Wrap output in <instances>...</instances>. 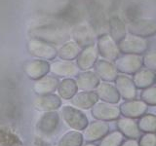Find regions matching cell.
<instances>
[{
  "label": "cell",
  "mask_w": 156,
  "mask_h": 146,
  "mask_svg": "<svg viewBox=\"0 0 156 146\" xmlns=\"http://www.w3.org/2000/svg\"><path fill=\"white\" fill-rule=\"evenodd\" d=\"M114 82L116 89L122 99L125 100L136 99L138 89H136L133 79L127 77L126 75H118Z\"/></svg>",
  "instance_id": "obj_12"
},
{
  "label": "cell",
  "mask_w": 156,
  "mask_h": 146,
  "mask_svg": "<svg viewBox=\"0 0 156 146\" xmlns=\"http://www.w3.org/2000/svg\"><path fill=\"white\" fill-rule=\"evenodd\" d=\"M95 92L99 99L111 104L118 103L121 97L116 87L108 82L100 83V85L96 88Z\"/></svg>",
  "instance_id": "obj_15"
},
{
  "label": "cell",
  "mask_w": 156,
  "mask_h": 146,
  "mask_svg": "<svg viewBox=\"0 0 156 146\" xmlns=\"http://www.w3.org/2000/svg\"><path fill=\"white\" fill-rule=\"evenodd\" d=\"M71 35L73 41L76 42L82 49L95 45L96 40L98 39L96 37L94 28L88 23H82L79 26H76L72 29Z\"/></svg>",
  "instance_id": "obj_7"
},
{
  "label": "cell",
  "mask_w": 156,
  "mask_h": 146,
  "mask_svg": "<svg viewBox=\"0 0 156 146\" xmlns=\"http://www.w3.org/2000/svg\"><path fill=\"white\" fill-rule=\"evenodd\" d=\"M62 115L66 123L76 130H84L88 125L87 116L79 109L72 106H65L62 108Z\"/></svg>",
  "instance_id": "obj_5"
},
{
  "label": "cell",
  "mask_w": 156,
  "mask_h": 146,
  "mask_svg": "<svg viewBox=\"0 0 156 146\" xmlns=\"http://www.w3.org/2000/svg\"><path fill=\"white\" fill-rule=\"evenodd\" d=\"M140 99L144 100L147 105H156V87H149L140 92Z\"/></svg>",
  "instance_id": "obj_31"
},
{
  "label": "cell",
  "mask_w": 156,
  "mask_h": 146,
  "mask_svg": "<svg viewBox=\"0 0 156 146\" xmlns=\"http://www.w3.org/2000/svg\"><path fill=\"white\" fill-rule=\"evenodd\" d=\"M109 131V125L105 121L96 120L88 125L84 130L83 137L87 142H95L101 140Z\"/></svg>",
  "instance_id": "obj_10"
},
{
  "label": "cell",
  "mask_w": 156,
  "mask_h": 146,
  "mask_svg": "<svg viewBox=\"0 0 156 146\" xmlns=\"http://www.w3.org/2000/svg\"><path fill=\"white\" fill-rule=\"evenodd\" d=\"M98 56H99V51L95 45L82 49L76 61L78 68L83 71H88L91 69L98 61Z\"/></svg>",
  "instance_id": "obj_13"
},
{
  "label": "cell",
  "mask_w": 156,
  "mask_h": 146,
  "mask_svg": "<svg viewBox=\"0 0 156 146\" xmlns=\"http://www.w3.org/2000/svg\"><path fill=\"white\" fill-rule=\"evenodd\" d=\"M144 66L149 70L156 71V50L147 51L144 56Z\"/></svg>",
  "instance_id": "obj_32"
},
{
  "label": "cell",
  "mask_w": 156,
  "mask_h": 146,
  "mask_svg": "<svg viewBox=\"0 0 156 146\" xmlns=\"http://www.w3.org/2000/svg\"><path fill=\"white\" fill-rule=\"evenodd\" d=\"M139 146H156V134H145L140 137Z\"/></svg>",
  "instance_id": "obj_33"
},
{
  "label": "cell",
  "mask_w": 156,
  "mask_h": 146,
  "mask_svg": "<svg viewBox=\"0 0 156 146\" xmlns=\"http://www.w3.org/2000/svg\"><path fill=\"white\" fill-rule=\"evenodd\" d=\"M109 26V35L116 42H121L127 35V26L121 19L113 16L108 21Z\"/></svg>",
  "instance_id": "obj_24"
},
{
  "label": "cell",
  "mask_w": 156,
  "mask_h": 146,
  "mask_svg": "<svg viewBox=\"0 0 156 146\" xmlns=\"http://www.w3.org/2000/svg\"><path fill=\"white\" fill-rule=\"evenodd\" d=\"M118 130L129 139H138L140 136V130L139 129L138 123L131 118H119L117 120Z\"/></svg>",
  "instance_id": "obj_16"
},
{
  "label": "cell",
  "mask_w": 156,
  "mask_h": 146,
  "mask_svg": "<svg viewBox=\"0 0 156 146\" xmlns=\"http://www.w3.org/2000/svg\"><path fill=\"white\" fill-rule=\"evenodd\" d=\"M77 90L78 87L76 81L70 79V78L62 80L58 87V95L65 99H71L77 94Z\"/></svg>",
  "instance_id": "obj_27"
},
{
  "label": "cell",
  "mask_w": 156,
  "mask_h": 146,
  "mask_svg": "<svg viewBox=\"0 0 156 146\" xmlns=\"http://www.w3.org/2000/svg\"><path fill=\"white\" fill-rule=\"evenodd\" d=\"M119 50L124 55H143L147 52L149 42L146 38L127 34L126 37L118 43Z\"/></svg>",
  "instance_id": "obj_2"
},
{
  "label": "cell",
  "mask_w": 156,
  "mask_h": 146,
  "mask_svg": "<svg viewBox=\"0 0 156 146\" xmlns=\"http://www.w3.org/2000/svg\"><path fill=\"white\" fill-rule=\"evenodd\" d=\"M76 84L78 89L83 92H93L100 85V78L95 72L85 71L77 75Z\"/></svg>",
  "instance_id": "obj_18"
},
{
  "label": "cell",
  "mask_w": 156,
  "mask_h": 146,
  "mask_svg": "<svg viewBox=\"0 0 156 146\" xmlns=\"http://www.w3.org/2000/svg\"><path fill=\"white\" fill-rule=\"evenodd\" d=\"M83 134L78 131H68L58 141V146H82Z\"/></svg>",
  "instance_id": "obj_29"
},
{
  "label": "cell",
  "mask_w": 156,
  "mask_h": 146,
  "mask_svg": "<svg viewBox=\"0 0 156 146\" xmlns=\"http://www.w3.org/2000/svg\"><path fill=\"white\" fill-rule=\"evenodd\" d=\"M127 30L132 35L143 38L154 36L156 34V22L151 19H138L127 23Z\"/></svg>",
  "instance_id": "obj_4"
},
{
  "label": "cell",
  "mask_w": 156,
  "mask_h": 146,
  "mask_svg": "<svg viewBox=\"0 0 156 146\" xmlns=\"http://www.w3.org/2000/svg\"><path fill=\"white\" fill-rule=\"evenodd\" d=\"M37 39L45 41L49 44L61 45L65 44L70 38L71 32L66 26H45L36 28L33 31Z\"/></svg>",
  "instance_id": "obj_1"
},
{
  "label": "cell",
  "mask_w": 156,
  "mask_h": 146,
  "mask_svg": "<svg viewBox=\"0 0 156 146\" xmlns=\"http://www.w3.org/2000/svg\"><path fill=\"white\" fill-rule=\"evenodd\" d=\"M91 114L96 120L109 122V121L118 120L121 114V111L118 106L102 101V102H97L92 107Z\"/></svg>",
  "instance_id": "obj_8"
},
{
  "label": "cell",
  "mask_w": 156,
  "mask_h": 146,
  "mask_svg": "<svg viewBox=\"0 0 156 146\" xmlns=\"http://www.w3.org/2000/svg\"><path fill=\"white\" fill-rule=\"evenodd\" d=\"M58 120H60V117H58V114L57 112L54 111L46 112L38 122V129L43 134H50L56 130L58 125Z\"/></svg>",
  "instance_id": "obj_23"
},
{
  "label": "cell",
  "mask_w": 156,
  "mask_h": 146,
  "mask_svg": "<svg viewBox=\"0 0 156 146\" xmlns=\"http://www.w3.org/2000/svg\"><path fill=\"white\" fill-rule=\"evenodd\" d=\"M51 65L45 61L35 60L31 61L27 63L26 65V72L27 74L34 80H38L40 78L47 75V73L50 71Z\"/></svg>",
  "instance_id": "obj_19"
},
{
  "label": "cell",
  "mask_w": 156,
  "mask_h": 146,
  "mask_svg": "<svg viewBox=\"0 0 156 146\" xmlns=\"http://www.w3.org/2000/svg\"><path fill=\"white\" fill-rule=\"evenodd\" d=\"M155 83H156V73H155Z\"/></svg>",
  "instance_id": "obj_36"
},
{
  "label": "cell",
  "mask_w": 156,
  "mask_h": 146,
  "mask_svg": "<svg viewBox=\"0 0 156 146\" xmlns=\"http://www.w3.org/2000/svg\"><path fill=\"white\" fill-rule=\"evenodd\" d=\"M94 68L96 74L105 82H114L118 77V70L109 61L99 60L96 62Z\"/></svg>",
  "instance_id": "obj_14"
},
{
  "label": "cell",
  "mask_w": 156,
  "mask_h": 146,
  "mask_svg": "<svg viewBox=\"0 0 156 146\" xmlns=\"http://www.w3.org/2000/svg\"><path fill=\"white\" fill-rule=\"evenodd\" d=\"M82 146H97L96 144H93V143H91V142H88V143H86V144H84V145H82Z\"/></svg>",
  "instance_id": "obj_35"
},
{
  "label": "cell",
  "mask_w": 156,
  "mask_h": 146,
  "mask_svg": "<svg viewBox=\"0 0 156 146\" xmlns=\"http://www.w3.org/2000/svg\"><path fill=\"white\" fill-rule=\"evenodd\" d=\"M114 65L119 72L134 75L141 69L144 65V58L139 55H124L117 58L114 61Z\"/></svg>",
  "instance_id": "obj_6"
},
{
  "label": "cell",
  "mask_w": 156,
  "mask_h": 146,
  "mask_svg": "<svg viewBox=\"0 0 156 146\" xmlns=\"http://www.w3.org/2000/svg\"><path fill=\"white\" fill-rule=\"evenodd\" d=\"M50 70L60 77H73L78 74L79 68L77 64L69 61H56L51 64Z\"/></svg>",
  "instance_id": "obj_20"
},
{
  "label": "cell",
  "mask_w": 156,
  "mask_h": 146,
  "mask_svg": "<svg viewBox=\"0 0 156 146\" xmlns=\"http://www.w3.org/2000/svg\"><path fill=\"white\" fill-rule=\"evenodd\" d=\"M123 134L119 130H114L110 134H107L101 140L99 146H120L123 143Z\"/></svg>",
  "instance_id": "obj_30"
},
{
  "label": "cell",
  "mask_w": 156,
  "mask_h": 146,
  "mask_svg": "<svg viewBox=\"0 0 156 146\" xmlns=\"http://www.w3.org/2000/svg\"><path fill=\"white\" fill-rule=\"evenodd\" d=\"M120 146H139V142L136 141V139H128Z\"/></svg>",
  "instance_id": "obj_34"
},
{
  "label": "cell",
  "mask_w": 156,
  "mask_h": 146,
  "mask_svg": "<svg viewBox=\"0 0 156 146\" xmlns=\"http://www.w3.org/2000/svg\"><path fill=\"white\" fill-rule=\"evenodd\" d=\"M28 50L31 55L39 58H43V60L51 61L54 60L58 55L57 49L53 45L37 38L29 41Z\"/></svg>",
  "instance_id": "obj_9"
},
{
  "label": "cell",
  "mask_w": 156,
  "mask_h": 146,
  "mask_svg": "<svg viewBox=\"0 0 156 146\" xmlns=\"http://www.w3.org/2000/svg\"><path fill=\"white\" fill-rule=\"evenodd\" d=\"M82 48L74 41L66 42L58 50V56L62 61H69L77 60L78 56L80 55Z\"/></svg>",
  "instance_id": "obj_26"
},
{
  "label": "cell",
  "mask_w": 156,
  "mask_h": 146,
  "mask_svg": "<svg viewBox=\"0 0 156 146\" xmlns=\"http://www.w3.org/2000/svg\"><path fill=\"white\" fill-rule=\"evenodd\" d=\"M98 100V97L96 92H80L72 97L70 102L72 105L79 109H90L94 106Z\"/></svg>",
  "instance_id": "obj_17"
},
{
  "label": "cell",
  "mask_w": 156,
  "mask_h": 146,
  "mask_svg": "<svg viewBox=\"0 0 156 146\" xmlns=\"http://www.w3.org/2000/svg\"><path fill=\"white\" fill-rule=\"evenodd\" d=\"M121 114L131 119H136L143 117L148 109V105L141 99L126 100L120 105Z\"/></svg>",
  "instance_id": "obj_11"
},
{
  "label": "cell",
  "mask_w": 156,
  "mask_h": 146,
  "mask_svg": "<svg viewBox=\"0 0 156 146\" xmlns=\"http://www.w3.org/2000/svg\"><path fill=\"white\" fill-rule=\"evenodd\" d=\"M58 80L54 76H44L38 79L34 84V91L40 96L50 95L58 87Z\"/></svg>",
  "instance_id": "obj_21"
},
{
  "label": "cell",
  "mask_w": 156,
  "mask_h": 146,
  "mask_svg": "<svg viewBox=\"0 0 156 146\" xmlns=\"http://www.w3.org/2000/svg\"><path fill=\"white\" fill-rule=\"evenodd\" d=\"M97 48L101 57L109 61H115L121 53L118 43H116L109 34H101L98 37Z\"/></svg>",
  "instance_id": "obj_3"
},
{
  "label": "cell",
  "mask_w": 156,
  "mask_h": 146,
  "mask_svg": "<svg viewBox=\"0 0 156 146\" xmlns=\"http://www.w3.org/2000/svg\"><path fill=\"white\" fill-rule=\"evenodd\" d=\"M133 81L136 87V89L144 90L151 87L155 83V73L147 68L140 69L134 74Z\"/></svg>",
  "instance_id": "obj_25"
},
{
  "label": "cell",
  "mask_w": 156,
  "mask_h": 146,
  "mask_svg": "<svg viewBox=\"0 0 156 146\" xmlns=\"http://www.w3.org/2000/svg\"><path fill=\"white\" fill-rule=\"evenodd\" d=\"M138 126L140 131L145 134H155L156 133V116L153 114H144L140 117Z\"/></svg>",
  "instance_id": "obj_28"
},
{
  "label": "cell",
  "mask_w": 156,
  "mask_h": 146,
  "mask_svg": "<svg viewBox=\"0 0 156 146\" xmlns=\"http://www.w3.org/2000/svg\"><path fill=\"white\" fill-rule=\"evenodd\" d=\"M62 100L56 95H45L37 97L34 101L35 108L40 111H54L61 107Z\"/></svg>",
  "instance_id": "obj_22"
}]
</instances>
